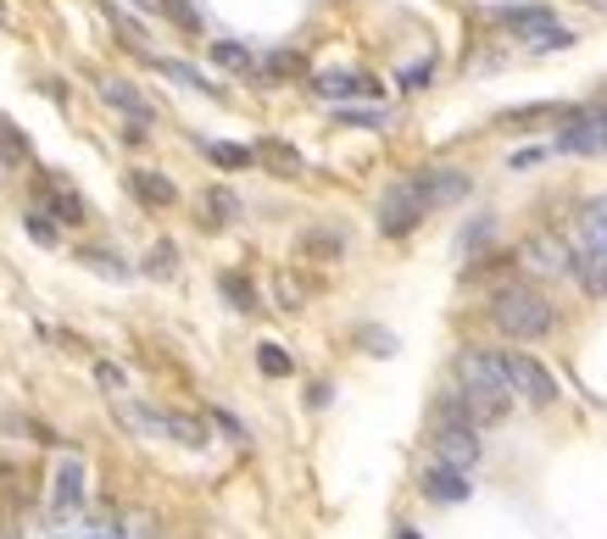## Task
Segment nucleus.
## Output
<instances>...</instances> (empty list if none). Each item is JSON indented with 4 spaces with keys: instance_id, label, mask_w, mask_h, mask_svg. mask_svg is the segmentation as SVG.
I'll list each match as a JSON object with an SVG mask.
<instances>
[{
    "instance_id": "nucleus-10",
    "label": "nucleus",
    "mask_w": 607,
    "mask_h": 539,
    "mask_svg": "<svg viewBox=\"0 0 607 539\" xmlns=\"http://www.w3.org/2000/svg\"><path fill=\"white\" fill-rule=\"evenodd\" d=\"M524 256H530V267H541V273H569V267H574V251H569V245L557 239L552 228H541V234L524 239Z\"/></svg>"
},
{
    "instance_id": "nucleus-39",
    "label": "nucleus",
    "mask_w": 607,
    "mask_h": 539,
    "mask_svg": "<svg viewBox=\"0 0 607 539\" xmlns=\"http://www.w3.org/2000/svg\"><path fill=\"white\" fill-rule=\"evenodd\" d=\"M0 28H7V0H0Z\"/></svg>"
},
{
    "instance_id": "nucleus-40",
    "label": "nucleus",
    "mask_w": 607,
    "mask_h": 539,
    "mask_svg": "<svg viewBox=\"0 0 607 539\" xmlns=\"http://www.w3.org/2000/svg\"><path fill=\"white\" fill-rule=\"evenodd\" d=\"M401 539H418V534H412V528H401Z\"/></svg>"
},
{
    "instance_id": "nucleus-11",
    "label": "nucleus",
    "mask_w": 607,
    "mask_h": 539,
    "mask_svg": "<svg viewBox=\"0 0 607 539\" xmlns=\"http://www.w3.org/2000/svg\"><path fill=\"white\" fill-rule=\"evenodd\" d=\"M424 496H430V501H441V506L469 501V473H462V467H446V462L424 467Z\"/></svg>"
},
{
    "instance_id": "nucleus-8",
    "label": "nucleus",
    "mask_w": 607,
    "mask_h": 539,
    "mask_svg": "<svg viewBox=\"0 0 607 539\" xmlns=\"http://www.w3.org/2000/svg\"><path fill=\"white\" fill-rule=\"evenodd\" d=\"M412 184H418V195H424V206H451V201L469 195V173H451V167H424Z\"/></svg>"
},
{
    "instance_id": "nucleus-18",
    "label": "nucleus",
    "mask_w": 607,
    "mask_h": 539,
    "mask_svg": "<svg viewBox=\"0 0 607 539\" xmlns=\"http://www.w3.org/2000/svg\"><path fill=\"white\" fill-rule=\"evenodd\" d=\"M162 434L178 439V446H190V451H201L207 439H212V428L201 417H190V412H162Z\"/></svg>"
},
{
    "instance_id": "nucleus-4",
    "label": "nucleus",
    "mask_w": 607,
    "mask_h": 539,
    "mask_svg": "<svg viewBox=\"0 0 607 539\" xmlns=\"http://www.w3.org/2000/svg\"><path fill=\"white\" fill-rule=\"evenodd\" d=\"M457 378H462V389H480V396H496V401L512 396L507 367H501V356H491V351H462V356H457Z\"/></svg>"
},
{
    "instance_id": "nucleus-35",
    "label": "nucleus",
    "mask_w": 607,
    "mask_h": 539,
    "mask_svg": "<svg viewBox=\"0 0 607 539\" xmlns=\"http://www.w3.org/2000/svg\"><path fill=\"white\" fill-rule=\"evenodd\" d=\"M430 78H435V62H412V67H401L396 84H401V89H424Z\"/></svg>"
},
{
    "instance_id": "nucleus-15",
    "label": "nucleus",
    "mask_w": 607,
    "mask_h": 539,
    "mask_svg": "<svg viewBox=\"0 0 607 539\" xmlns=\"http://www.w3.org/2000/svg\"><path fill=\"white\" fill-rule=\"evenodd\" d=\"M235 217H240V195H235V189H223V184L201 189V223H207V228H228Z\"/></svg>"
},
{
    "instance_id": "nucleus-16",
    "label": "nucleus",
    "mask_w": 607,
    "mask_h": 539,
    "mask_svg": "<svg viewBox=\"0 0 607 539\" xmlns=\"http://www.w3.org/2000/svg\"><path fill=\"white\" fill-rule=\"evenodd\" d=\"M501 23H507L512 34H524V39H535V45H541V39H546V34L557 28V17H552L546 7H507V12H501Z\"/></svg>"
},
{
    "instance_id": "nucleus-30",
    "label": "nucleus",
    "mask_w": 607,
    "mask_h": 539,
    "mask_svg": "<svg viewBox=\"0 0 607 539\" xmlns=\"http://www.w3.org/2000/svg\"><path fill=\"white\" fill-rule=\"evenodd\" d=\"M23 228H28V239H34V245H45V251H51V245L62 239V234H57V223H51V212H39V206H34V212H23Z\"/></svg>"
},
{
    "instance_id": "nucleus-38",
    "label": "nucleus",
    "mask_w": 607,
    "mask_h": 539,
    "mask_svg": "<svg viewBox=\"0 0 607 539\" xmlns=\"http://www.w3.org/2000/svg\"><path fill=\"white\" fill-rule=\"evenodd\" d=\"M96 378H101V389H123V367H112V362H101Z\"/></svg>"
},
{
    "instance_id": "nucleus-7",
    "label": "nucleus",
    "mask_w": 607,
    "mask_h": 539,
    "mask_svg": "<svg viewBox=\"0 0 607 539\" xmlns=\"http://www.w3.org/2000/svg\"><path fill=\"white\" fill-rule=\"evenodd\" d=\"M101 101H107L112 112H123L128 123H139V128H151V123H157V106H151L128 78H101Z\"/></svg>"
},
{
    "instance_id": "nucleus-26",
    "label": "nucleus",
    "mask_w": 607,
    "mask_h": 539,
    "mask_svg": "<svg viewBox=\"0 0 607 539\" xmlns=\"http://www.w3.org/2000/svg\"><path fill=\"white\" fill-rule=\"evenodd\" d=\"M78 262H84L89 273H101V278H117V284H123V278H134V267H123V256H117V251H84Z\"/></svg>"
},
{
    "instance_id": "nucleus-20",
    "label": "nucleus",
    "mask_w": 607,
    "mask_h": 539,
    "mask_svg": "<svg viewBox=\"0 0 607 539\" xmlns=\"http://www.w3.org/2000/svg\"><path fill=\"white\" fill-rule=\"evenodd\" d=\"M569 273L585 284V296H607V256H591V251H580Z\"/></svg>"
},
{
    "instance_id": "nucleus-37",
    "label": "nucleus",
    "mask_w": 607,
    "mask_h": 539,
    "mask_svg": "<svg viewBox=\"0 0 607 539\" xmlns=\"http://www.w3.org/2000/svg\"><path fill=\"white\" fill-rule=\"evenodd\" d=\"M212 423L223 428V439H235V446H246V428H240V417H235V412H223V406H212Z\"/></svg>"
},
{
    "instance_id": "nucleus-31",
    "label": "nucleus",
    "mask_w": 607,
    "mask_h": 539,
    "mask_svg": "<svg viewBox=\"0 0 607 539\" xmlns=\"http://www.w3.org/2000/svg\"><path fill=\"white\" fill-rule=\"evenodd\" d=\"M207 156H212L218 167H251V162H257L251 145H207Z\"/></svg>"
},
{
    "instance_id": "nucleus-22",
    "label": "nucleus",
    "mask_w": 607,
    "mask_h": 539,
    "mask_svg": "<svg viewBox=\"0 0 607 539\" xmlns=\"http://www.w3.org/2000/svg\"><path fill=\"white\" fill-rule=\"evenodd\" d=\"M117 423H123V428H134V434H162V412L134 406V401H117Z\"/></svg>"
},
{
    "instance_id": "nucleus-32",
    "label": "nucleus",
    "mask_w": 607,
    "mask_h": 539,
    "mask_svg": "<svg viewBox=\"0 0 607 539\" xmlns=\"http://www.w3.org/2000/svg\"><path fill=\"white\" fill-rule=\"evenodd\" d=\"M262 73H268V78H296V73H307V62H301V51H273V57L262 62Z\"/></svg>"
},
{
    "instance_id": "nucleus-3",
    "label": "nucleus",
    "mask_w": 607,
    "mask_h": 539,
    "mask_svg": "<svg viewBox=\"0 0 607 539\" xmlns=\"http://www.w3.org/2000/svg\"><path fill=\"white\" fill-rule=\"evenodd\" d=\"M501 367H507V384H512V396H524L530 406H552L563 389H557V378L535 362V356H524V351H507L501 356Z\"/></svg>"
},
{
    "instance_id": "nucleus-6",
    "label": "nucleus",
    "mask_w": 607,
    "mask_h": 539,
    "mask_svg": "<svg viewBox=\"0 0 607 539\" xmlns=\"http://www.w3.org/2000/svg\"><path fill=\"white\" fill-rule=\"evenodd\" d=\"M435 456L446 467L469 473L480 462V428H469V423H435Z\"/></svg>"
},
{
    "instance_id": "nucleus-14",
    "label": "nucleus",
    "mask_w": 607,
    "mask_h": 539,
    "mask_svg": "<svg viewBox=\"0 0 607 539\" xmlns=\"http://www.w3.org/2000/svg\"><path fill=\"white\" fill-rule=\"evenodd\" d=\"M78 501H84V462L67 456V462L57 467V478H51V506H57V512H73Z\"/></svg>"
},
{
    "instance_id": "nucleus-13",
    "label": "nucleus",
    "mask_w": 607,
    "mask_h": 539,
    "mask_svg": "<svg viewBox=\"0 0 607 539\" xmlns=\"http://www.w3.org/2000/svg\"><path fill=\"white\" fill-rule=\"evenodd\" d=\"M312 89L323 95V101H351V95H380V84L362 78V73H318Z\"/></svg>"
},
{
    "instance_id": "nucleus-5",
    "label": "nucleus",
    "mask_w": 607,
    "mask_h": 539,
    "mask_svg": "<svg viewBox=\"0 0 607 539\" xmlns=\"http://www.w3.org/2000/svg\"><path fill=\"white\" fill-rule=\"evenodd\" d=\"M557 151H574V156H607V112H569V128L557 134Z\"/></svg>"
},
{
    "instance_id": "nucleus-2",
    "label": "nucleus",
    "mask_w": 607,
    "mask_h": 539,
    "mask_svg": "<svg viewBox=\"0 0 607 539\" xmlns=\"http://www.w3.org/2000/svg\"><path fill=\"white\" fill-rule=\"evenodd\" d=\"M424 195H418V184L412 178H401V184H391L385 195H380V234L385 239H407L418 223H424Z\"/></svg>"
},
{
    "instance_id": "nucleus-25",
    "label": "nucleus",
    "mask_w": 607,
    "mask_h": 539,
    "mask_svg": "<svg viewBox=\"0 0 607 539\" xmlns=\"http://www.w3.org/2000/svg\"><path fill=\"white\" fill-rule=\"evenodd\" d=\"M212 62L228 67V73H257L251 51H246V45H235V39H218V45H212Z\"/></svg>"
},
{
    "instance_id": "nucleus-34",
    "label": "nucleus",
    "mask_w": 607,
    "mask_h": 539,
    "mask_svg": "<svg viewBox=\"0 0 607 539\" xmlns=\"http://www.w3.org/2000/svg\"><path fill=\"white\" fill-rule=\"evenodd\" d=\"M301 301H307V284L278 278V306H285V312H301Z\"/></svg>"
},
{
    "instance_id": "nucleus-27",
    "label": "nucleus",
    "mask_w": 607,
    "mask_h": 539,
    "mask_svg": "<svg viewBox=\"0 0 607 539\" xmlns=\"http://www.w3.org/2000/svg\"><path fill=\"white\" fill-rule=\"evenodd\" d=\"M257 367H262L268 378H290V367H296V362H290V351H285V346L262 339V346H257Z\"/></svg>"
},
{
    "instance_id": "nucleus-21",
    "label": "nucleus",
    "mask_w": 607,
    "mask_h": 539,
    "mask_svg": "<svg viewBox=\"0 0 607 539\" xmlns=\"http://www.w3.org/2000/svg\"><path fill=\"white\" fill-rule=\"evenodd\" d=\"M218 289H223V301L235 306V312H257V289H251V278H246V273H223V278H218Z\"/></svg>"
},
{
    "instance_id": "nucleus-17",
    "label": "nucleus",
    "mask_w": 607,
    "mask_h": 539,
    "mask_svg": "<svg viewBox=\"0 0 607 539\" xmlns=\"http://www.w3.org/2000/svg\"><path fill=\"white\" fill-rule=\"evenodd\" d=\"M251 151H257V162H262V167H273L278 178H301V173H307V162L290 151L285 139H262V145H251Z\"/></svg>"
},
{
    "instance_id": "nucleus-36",
    "label": "nucleus",
    "mask_w": 607,
    "mask_h": 539,
    "mask_svg": "<svg viewBox=\"0 0 607 539\" xmlns=\"http://www.w3.org/2000/svg\"><path fill=\"white\" fill-rule=\"evenodd\" d=\"M107 17H112V23H117V28H123V45H134V51H139V45H146V28H139V23H134V17H123V12H117V7H107Z\"/></svg>"
},
{
    "instance_id": "nucleus-12",
    "label": "nucleus",
    "mask_w": 607,
    "mask_h": 539,
    "mask_svg": "<svg viewBox=\"0 0 607 539\" xmlns=\"http://www.w3.org/2000/svg\"><path fill=\"white\" fill-rule=\"evenodd\" d=\"M128 189H134V201H146V206H173V201H178L173 178L157 173V167H134V173H128Z\"/></svg>"
},
{
    "instance_id": "nucleus-28",
    "label": "nucleus",
    "mask_w": 607,
    "mask_h": 539,
    "mask_svg": "<svg viewBox=\"0 0 607 539\" xmlns=\"http://www.w3.org/2000/svg\"><path fill=\"white\" fill-rule=\"evenodd\" d=\"M34 151H28V139L17 134V123H0V162L7 167H23Z\"/></svg>"
},
{
    "instance_id": "nucleus-1",
    "label": "nucleus",
    "mask_w": 607,
    "mask_h": 539,
    "mask_svg": "<svg viewBox=\"0 0 607 539\" xmlns=\"http://www.w3.org/2000/svg\"><path fill=\"white\" fill-rule=\"evenodd\" d=\"M491 323L507 339H546L552 323H557V312H552V301L541 296V289H530V284H501L496 296H491Z\"/></svg>"
},
{
    "instance_id": "nucleus-29",
    "label": "nucleus",
    "mask_w": 607,
    "mask_h": 539,
    "mask_svg": "<svg viewBox=\"0 0 607 539\" xmlns=\"http://www.w3.org/2000/svg\"><path fill=\"white\" fill-rule=\"evenodd\" d=\"M162 7V17L173 23V28H184V34H201V12L190 7V0H157Z\"/></svg>"
},
{
    "instance_id": "nucleus-23",
    "label": "nucleus",
    "mask_w": 607,
    "mask_h": 539,
    "mask_svg": "<svg viewBox=\"0 0 607 539\" xmlns=\"http://www.w3.org/2000/svg\"><path fill=\"white\" fill-rule=\"evenodd\" d=\"M301 251H307V256H318V262H335V256L346 251V239H340L335 228H312V234L301 239Z\"/></svg>"
},
{
    "instance_id": "nucleus-19",
    "label": "nucleus",
    "mask_w": 607,
    "mask_h": 539,
    "mask_svg": "<svg viewBox=\"0 0 607 539\" xmlns=\"http://www.w3.org/2000/svg\"><path fill=\"white\" fill-rule=\"evenodd\" d=\"M580 251L607 256V201H591V206L580 212Z\"/></svg>"
},
{
    "instance_id": "nucleus-24",
    "label": "nucleus",
    "mask_w": 607,
    "mask_h": 539,
    "mask_svg": "<svg viewBox=\"0 0 607 539\" xmlns=\"http://www.w3.org/2000/svg\"><path fill=\"white\" fill-rule=\"evenodd\" d=\"M151 67L162 73V78H173V84H184V89H207V95H218V84H207L196 67H184V62H168V57H151Z\"/></svg>"
},
{
    "instance_id": "nucleus-9",
    "label": "nucleus",
    "mask_w": 607,
    "mask_h": 539,
    "mask_svg": "<svg viewBox=\"0 0 607 539\" xmlns=\"http://www.w3.org/2000/svg\"><path fill=\"white\" fill-rule=\"evenodd\" d=\"M39 195H45V206H51V217H62L67 228H78V223H89V206H84V195L67 184V178H39Z\"/></svg>"
},
{
    "instance_id": "nucleus-33",
    "label": "nucleus",
    "mask_w": 607,
    "mask_h": 539,
    "mask_svg": "<svg viewBox=\"0 0 607 539\" xmlns=\"http://www.w3.org/2000/svg\"><path fill=\"white\" fill-rule=\"evenodd\" d=\"M173 267H178V251L162 239V245H151V256H146V273L151 278H173Z\"/></svg>"
},
{
    "instance_id": "nucleus-41",
    "label": "nucleus",
    "mask_w": 607,
    "mask_h": 539,
    "mask_svg": "<svg viewBox=\"0 0 607 539\" xmlns=\"http://www.w3.org/2000/svg\"><path fill=\"white\" fill-rule=\"evenodd\" d=\"M585 7H607V0H585Z\"/></svg>"
}]
</instances>
